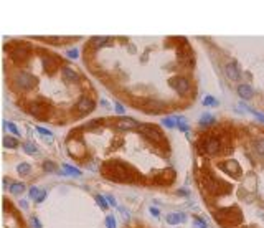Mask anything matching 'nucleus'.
Masks as SVG:
<instances>
[{"mask_svg": "<svg viewBox=\"0 0 264 228\" xmlns=\"http://www.w3.org/2000/svg\"><path fill=\"white\" fill-rule=\"evenodd\" d=\"M103 174L106 177L112 179V180H121V182L131 179V169H129L124 162H117V161L104 164Z\"/></svg>", "mask_w": 264, "mask_h": 228, "instance_id": "obj_1", "label": "nucleus"}, {"mask_svg": "<svg viewBox=\"0 0 264 228\" xmlns=\"http://www.w3.org/2000/svg\"><path fill=\"white\" fill-rule=\"evenodd\" d=\"M35 83H36L35 76H33L31 73H28V71H18L15 75V78H13V84H15V88L17 89H23V91L30 89Z\"/></svg>", "mask_w": 264, "mask_h": 228, "instance_id": "obj_2", "label": "nucleus"}, {"mask_svg": "<svg viewBox=\"0 0 264 228\" xmlns=\"http://www.w3.org/2000/svg\"><path fill=\"white\" fill-rule=\"evenodd\" d=\"M139 129H140V132L145 136L147 139L153 140V142H164V144H165L164 134H162V131L157 129L155 126H150V124H139Z\"/></svg>", "mask_w": 264, "mask_h": 228, "instance_id": "obj_3", "label": "nucleus"}, {"mask_svg": "<svg viewBox=\"0 0 264 228\" xmlns=\"http://www.w3.org/2000/svg\"><path fill=\"white\" fill-rule=\"evenodd\" d=\"M66 149H68V154H69V156L74 157V159H83L84 154H86L84 144L81 142L79 139H74V137L68 139V142H66Z\"/></svg>", "mask_w": 264, "mask_h": 228, "instance_id": "obj_4", "label": "nucleus"}, {"mask_svg": "<svg viewBox=\"0 0 264 228\" xmlns=\"http://www.w3.org/2000/svg\"><path fill=\"white\" fill-rule=\"evenodd\" d=\"M170 86L178 94H182V96H185L190 91V83H188V80H186V78H183V76H175V78H172L170 80Z\"/></svg>", "mask_w": 264, "mask_h": 228, "instance_id": "obj_5", "label": "nucleus"}, {"mask_svg": "<svg viewBox=\"0 0 264 228\" xmlns=\"http://www.w3.org/2000/svg\"><path fill=\"white\" fill-rule=\"evenodd\" d=\"M218 218H220V220H224L226 223H238L239 220H241L239 212H236L234 208H228V210L218 212Z\"/></svg>", "mask_w": 264, "mask_h": 228, "instance_id": "obj_6", "label": "nucleus"}, {"mask_svg": "<svg viewBox=\"0 0 264 228\" xmlns=\"http://www.w3.org/2000/svg\"><path fill=\"white\" fill-rule=\"evenodd\" d=\"M41 65L46 71H55L56 68L60 66V60L56 56H51V55H43L41 56Z\"/></svg>", "mask_w": 264, "mask_h": 228, "instance_id": "obj_7", "label": "nucleus"}, {"mask_svg": "<svg viewBox=\"0 0 264 228\" xmlns=\"http://www.w3.org/2000/svg\"><path fill=\"white\" fill-rule=\"evenodd\" d=\"M116 127L119 131H131V129L139 127V123L136 119H132V118H121L116 123Z\"/></svg>", "mask_w": 264, "mask_h": 228, "instance_id": "obj_8", "label": "nucleus"}, {"mask_svg": "<svg viewBox=\"0 0 264 228\" xmlns=\"http://www.w3.org/2000/svg\"><path fill=\"white\" fill-rule=\"evenodd\" d=\"M203 149L210 156H215V154H218L220 149H221V142H220V139H216V137H210V139H206Z\"/></svg>", "mask_w": 264, "mask_h": 228, "instance_id": "obj_9", "label": "nucleus"}, {"mask_svg": "<svg viewBox=\"0 0 264 228\" xmlns=\"http://www.w3.org/2000/svg\"><path fill=\"white\" fill-rule=\"evenodd\" d=\"M76 109L79 113H89V111L94 109V101L88 98V96H83V98H79L78 104H76Z\"/></svg>", "mask_w": 264, "mask_h": 228, "instance_id": "obj_10", "label": "nucleus"}, {"mask_svg": "<svg viewBox=\"0 0 264 228\" xmlns=\"http://www.w3.org/2000/svg\"><path fill=\"white\" fill-rule=\"evenodd\" d=\"M224 73L229 80H238L241 76V71H239V66L236 61H229L226 66H224Z\"/></svg>", "mask_w": 264, "mask_h": 228, "instance_id": "obj_11", "label": "nucleus"}, {"mask_svg": "<svg viewBox=\"0 0 264 228\" xmlns=\"http://www.w3.org/2000/svg\"><path fill=\"white\" fill-rule=\"evenodd\" d=\"M221 169L228 174V175H233V177L239 175V172H241V169H239V164H238L236 161H228V162L221 164Z\"/></svg>", "mask_w": 264, "mask_h": 228, "instance_id": "obj_12", "label": "nucleus"}, {"mask_svg": "<svg viewBox=\"0 0 264 228\" xmlns=\"http://www.w3.org/2000/svg\"><path fill=\"white\" fill-rule=\"evenodd\" d=\"M12 58H13V60H17V61H25L28 58V48H25V46L15 48V50L12 51Z\"/></svg>", "mask_w": 264, "mask_h": 228, "instance_id": "obj_13", "label": "nucleus"}, {"mask_svg": "<svg viewBox=\"0 0 264 228\" xmlns=\"http://www.w3.org/2000/svg\"><path fill=\"white\" fill-rule=\"evenodd\" d=\"M63 78H65L66 81H69V83H74V81L79 80V75L73 70V68L65 66V68H63Z\"/></svg>", "mask_w": 264, "mask_h": 228, "instance_id": "obj_14", "label": "nucleus"}, {"mask_svg": "<svg viewBox=\"0 0 264 228\" xmlns=\"http://www.w3.org/2000/svg\"><path fill=\"white\" fill-rule=\"evenodd\" d=\"M28 109H30V113L33 114V116H36V118H43V113H45V106H43L40 101H36V103H31L30 106H28Z\"/></svg>", "mask_w": 264, "mask_h": 228, "instance_id": "obj_15", "label": "nucleus"}, {"mask_svg": "<svg viewBox=\"0 0 264 228\" xmlns=\"http://www.w3.org/2000/svg\"><path fill=\"white\" fill-rule=\"evenodd\" d=\"M238 94L241 96L243 99H249L253 96V88L248 84H239L238 86Z\"/></svg>", "mask_w": 264, "mask_h": 228, "instance_id": "obj_16", "label": "nucleus"}, {"mask_svg": "<svg viewBox=\"0 0 264 228\" xmlns=\"http://www.w3.org/2000/svg\"><path fill=\"white\" fill-rule=\"evenodd\" d=\"M167 222L170 225H177L180 222H186V217L182 215V213H170V215H167Z\"/></svg>", "mask_w": 264, "mask_h": 228, "instance_id": "obj_17", "label": "nucleus"}, {"mask_svg": "<svg viewBox=\"0 0 264 228\" xmlns=\"http://www.w3.org/2000/svg\"><path fill=\"white\" fill-rule=\"evenodd\" d=\"M61 172H63V174H66V175H73V177H76V175H81L79 169L71 167V166H68V164H63V167H61Z\"/></svg>", "mask_w": 264, "mask_h": 228, "instance_id": "obj_18", "label": "nucleus"}, {"mask_svg": "<svg viewBox=\"0 0 264 228\" xmlns=\"http://www.w3.org/2000/svg\"><path fill=\"white\" fill-rule=\"evenodd\" d=\"M3 145H5L7 149H15L18 145V140L15 137H12V136H5V137H3Z\"/></svg>", "mask_w": 264, "mask_h": 228, "instance_id": "obj_19", "label": "nucleus"}, {"mask_svg": "<svg viewBox=\"0 0 264 228\" xmlns=\"http://www.w3.org/2000/svg\"><path fill=\"white\" fill-rule=\"evenodd\" d=\"M23 190H25V185L20 183V182H13L12 185H10V192L13 193V195H20Z\"/></svg>", "mask_w": 264, "mask_h": 228, "instance_id": "obj_20", "label": "nucleus"}, {"mask_svg": "<svg viewBox=\"0 0 264 228\" xmlns=\"http://www.w3.org/2000/svg\"><path fill=\"white\" fill-rule=\"evenodd\" d=\"M23 150H25L27 154H30V156H38V152H40V150H38L33 144H30V142L23 144Z\"/></svg>", "mask_w": 264, "mask_h": 228, "instance_id": "obj_21", "label": "nucleus"}, {"mask_svg": "<svg viewBox=\"0 0 264 228\" xmlns=\"http://www.w3.org/2000/svg\"><path fill=\"white\" fill-rule=\"evenodd\" d=\"M254 150H256L259 156H262V157H264V137L258 139L256 142H254Z\"/></svg>", "mask_w": 264, "mask_h": 228, "instance_id": "obj_22", "label": "nucleus"}, {"mask_svg": "<svg viewBox=\"0 0 264 228\" xmlns=\"http://www.w3.org/2000/svg\"><path fill=\"white\" fill-rule=\"evenodd\" d=\"M162 124L165 126V127H169V129H174V127H177V118H164L162 119Z\"/></svg>", "mask_w": 264, "mask_h": 228, "instance_id": "obj_23", "label": "nucleus"}, {"mask_svg": "<svg viewBox=\"0 0 264 228\" xmlns=\"http://www.w3.org/2000/svg\"><path fill=\"white\" fill-rule=\"evenodd\" d=\"M17 172L20 174V175H27L28 172H30V166H28L27 162H22L17 166Z\"/></svg>", "mask_w": 264, "mask_h": 228, "instance_id": "obj_24", "label": "nucleus"}, {"mask_svg": "<svg viewBox=\"0 0 264 228\" xmlns=\"http://www.w3.org/2000/svg\"><path fill=\"white\" fill-rule=\"evenodd\" d=\"M3 127H5V129L8 131V132H12L13 136H20V131L17 129V126H15V124L7 123V121H5V123H3Z\"/></svg>", "mask_w": 264, "mask_h": 228, "instance_id": "obj_25", "label": "nucleus"}, {"mask_svg": "<svg viewBox=\"0 0 264 228\" xmlns=\"http://www.w3.org/2000/svg\"><path fill=\"white\" fill-rule=\"evenodd\" d=\"M36 131H38V134H43V137L46 139V142H51L53 134H51L48 129H45V127H40V126H38V127H36Z\"/></svg>", "mask_w": 264, "mask_h": 228, "instance_id": "obj_26", "label": "nucleus"}, {"mask_svg": "<svg viewBox=\"0 0 264 228\" xmlns=\"http://www.w3.org/2000/svg\"><path fill=\"white\" fill-rule=\"evenodd\" d=\"M177 127H178L182 132H186V131H188V124H186V119H183V118H177Z\"/></svg>", "mask_w": 264, "mask_h": 228, "instance_id": "obj_27", "label": "nucleus"}, {"mask_svg": "<svg viewBox=\"0 0 264 228\" xmlns=\"http://www.w3.org/2000/svg\"><path fill=\"white\" fill-rule=\"evenodd\" d=\"M109 40V38H106V37H99V38H94V40L93 41H91V43H93V45L94 46H103V45H106V41H107Z\"/></svg>", "mask_w": 264, "mask_h": 228, "instance_id": "obj_28", "label": "nucleus"}, {"mask_svg": "<svg viewBox=\"0 0 264 228\" xmlns=\"http://www.w3.org/2000/svg\"><path fill=\"white\" fill-rule=\"evenodd\" d=\"M96 202H98V203H99V207H101V208H104V210L109 207V203L106 202V197H103V195H96Z\"/></svg>", "mask_w": 264, "mask_h": 228, "instance_id": "obj_29", "label": "nucleus"}, {"mask_svg": "<svg viewBox=\"0 0 264 228\" xmlns=\"http://www.w3.org/2000/svg\"><path fill=\"white\" fill-rule=\"evenodd\" d=\"M203 104L205 106H218V101L215 98H211V96H206V98L203 99Z\"/></svg>", "mask_w": 264, "mask_h": 228, "instance_id": "obj_30", "label": "nucleus"}, {"mask_svg": "<svg viewBox=\"0 0 264 228\" xmlns=\"http://www.w3.org/2000/svg\"><path fill=\"white\" fill-rule=\"evenodd\" d=\"M43 169H45L46 172H53L56 169V166H55V162H51V161H46L45 164H43Z\"/></svg>", "mask_w": 264, "mask_h": 228, "instance_id": "obj_31", "label": "nucleus"}, {"mask_svg": "<svg viewBox=\"0 0 264 228\" xmlns=\"http://www.w3.org/2000/svg\"><path fill=\"white\" fill-rule=\"evenodd\" d=\"M106 225H107V228H116V220H114L112 215L106 217Z\"/></svg>", "mask_w": 264, "mask_h": 228, "instance_id": "obj_32", "label": "nucleus"}, {"mask_svg": "<svg viewBox=\"0 0 264 228\" xmlns=\"http://www.w3.org/2000/svg\"><path fill=\"white\" fill-rule=\"evenodd\" d=\"M40 193H41L40 188H36V187H31L30 188V198H35V200H36V198L40 197Z\"/></svg>", "mask_w": 264, "mask_h": 228, "instance_id": "obj_33", "label": "nucleus"}, {"mask_svg": "<svg viewBox=\"0 0 264 228\" xmlns=\"http://www.w3.org/2000/svg\"><path fill=\"white\" fill-rule=\"evenodd\" d=\"M200 123H201V126H208V124H211V123H213V118H211L210 114H205L203 118H201V121H200Z\"/></svg>", "mask_w": 264, "mask_h": 228, "instance_id": "obj_34", "label": "nucleus"}, {"mask_svg": "<svg viewBox=\"0 0 264 228\" xmlns=\"http://www.w3.org/2000/svg\"><path fill=\"white\" fill-rule=\"evenodd\" d=\"M193 225H195V228H208V226H206V223L201 220V218H195Z\"/></svg>", "mask_w": 264, "mask_h": 228, "instance_id": "obj_35", "label": "nucleus"}, {"mask_svg": "<svg viewBox=\"0 0 264 228\" xmlns=\"http://www.w3.org/2000/svg\"><path fill=\"white\" fill-rule=\"evenodd\" d=\"M30 225H31V228H41L40 220H38V218H35V217H33L31 220H30Z\"/></svg>", "mask_w": 264, "mask_h": 228, "instance_id": "obj_36", "label": "nucleus"}, {"mask_svg": "<svg viewBox=\"0 0 264 228\" xmlns=\"http://www.w3.org/2000/svg\"><path fill=\"white\" fill-rule=\"evenodd\" d=\"M99 123H101V121H99V119H94V121H89V123H88V124H86V126H84V127H88V129H91V127H93V129H94V127H96V126H98Z\"/></svg>", "mask_w": 264, "mask_h": 228, "instance_id": "obj_37", "label": "nucleus"}, {"mask_svg": "<svg viewBox=\"0 0 264 228\" xmlns=\"http://www.w3.org/2000/svg\"><path fill=\"white\" fill-rule=\"evenodd\" d=\"M114 108H116V113H117V114H121V116L124 114V111H126V109H124V106H122L121 103H116V106H114Z\"/></svg>", "mask_w": 264, "mask_h": 228, "instance_id": "obj_38", "label": "nucleus"}, {"mask_svg": "<svg viewBox=\"0 0 264 228\" xmlns=\"http://www.w3.org/2000/svg\"><path fill=\"white\" fill-rule=\"evenodd\" d=\"M106 200H107V203H109V205H112V207H116V205H117L112 195H106Z\"/></svg>", "mask_w": 264, "mask_h": 228, "instance_id": "obj_39", "label": "nucleus"}, {"mask_svg": "<svg viewBox=\"0 0 264 228\" xmlns=\"http://www.w3.org/2000/svg\"><path fill=\"white\" fill-rule=\"evenodd\" d=\"M249 111H251V113H253L254 116H256V118H258L259 121H261V123H264V116H262V114H259L258 111H254V109H249Z\"/></svg>", "mask_w": 264, "mask_h": 228, "instance_id": "obj_40", "label": "nucleus"}, {"mask_svg": "<svg viewBox=\"0 0 264 228\" xmlns=\"http://www.w3.org/2000/svg\"><path fill=\"white\" fill-rule=\"evenodd\" d=\"M68 56H69V58H76V56H78V50H76V48L69 50V51H68Z\"/></svg>", "mask_w": 264, "mask_h": 228, "instance_id": "obj_41", "label": "nucleus"}, {"mask_svg": "<svg viewBox=\"0 0 264 228\" xmlns=\"http://www.w3.org/2000/svg\"><path fill=\"white\" fill-rule=\"evenodd\" d=\"M45 198H46V192H45V190H41V193H40V197L36 198V202L40 203V202H43V200H45Z\"/></svg>", "mask_w": 264, "mask_h": 228, "instance_id": "obj_42", "label": "nucleus"}, {"mask_svg": "<svg viewBox=\"0 0 264 228\" xmlns=\"http://www.w3.org/2000/svg\"><path fill=\"white\" fill-rule=\"evenodd\" d=\"M150 213H152L153 217H158V215H160V212H158L155 207H150Z\"/></svg>", "mask_w": 264, "mask_h": 228, "instance_id": "obj_43", "label": "nucleus"}, {"mask_svg": "<svg viewBox=\"0 0 264 228\" xmlns=\"http://www.w3.org/2000/svg\"><path fill=\"white\" fill-rule=\"evenodd\" d=\"M20 207H22V208H27V207H28V202H27V200H20Z\"/></svg>", "mask_w": 264, "mask_h": 228, "instance_id": "obj_44", "label": "nucleus"}, {"mask_svg": "<svg viewBox=\"0 0 264 228\" xmlns=\"http://www.w3.org/2000/svg\"><path fill=\"white\" fill-rule=\"evenodd\" d=\"M101 104H103V106H106V108H107V106H109V103H107V101H106V99H101Z\"/></svg>", "mask_w": 264, "mask_h": 228, "instance_id": "obj_45", "label": "nucleus"}]
</instances>
